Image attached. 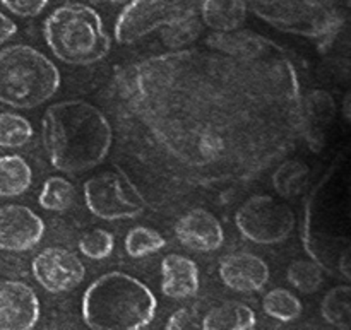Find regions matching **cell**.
<instances>
[{"mask_svg":"<svg viewBox=\"0 0 351 330\" xmlns=\"http://www.w3.org/2000/svg\"><path fill=\"white\" fill-rule=\"evenodd\" d=\"M130 112L204 180H243L293 149L305 134L300 82L283 48L247 53L177 50L119 75Z\"/></svg>","mask_w":351,"mask_h":330,"instance_id":"cell-1","label":"cell"},{"mask_svg":"<svg viewBox=\"0 0 351 330\" xmlns=\"http://www.w3.org/2000/svg\"><path fill=\"white\" fill-rule=\"evenodd\" d=\"M41 137L51 166L75 175L105 161L113 132L101 110L82 99H67L48 106L41 120Z\"/></svg>","mask_w":351,"mask_h":330,"instance_id":"cell-2","label":"cell"},{"mask_svg":"<svg viewBox=\"0 0 351 330\" xmlns=\"http://www.w3.org/2000/svg\"><path fill=\"white\" fill-rule=\"evenodd\" d=\"M305 246L322 269L336 253L351 246V147L336 160L312 195Z\"/></svg>","mask_w":351,"mask_h":330,"instance_id":"cell-3","label":"cell"},{"mask_svg":"<svg viewBox=\"0 0 351 330\" xmlns=\"http://www.w3.org/2000/svg\"><path fill=\"white\" fill-rule=\"evenodd\" d=\"M156 310L153 291L120 270L93 281L81 303L82 320L91 330H143L154 320Z\"/></svg>","mask_w":351,"mask_h":330,"instance_id":"cell-4","label":"cell"},{"mask_svg":"<svg viewBox=\"0 0 351 330\" xmlns=\"http://www.w3.org/2000/svg\"><path fill=\"white\" fill-rule=\"evenodd\" d=\"M51 53L67 65H93L110 53L112 40L99 14L86 3H64L43 24Z\"/></svg>","mask_w":351,"mask_h":330,"instance_id":"cell-5","label":"cell"},{"mask_svg":"<svg viewBox=\"0 0 351 330\" xmlns=\"http://www.w3.org/2000/svg\"><path fill=\"white\" fill-rule=\"evenodd\" d=\"M57 65L27 45H10L0 50V103L17 110H31L53 98L60 88Z\"/></svg>","mask_w":351,"mask_h":330,"instance_id":"cell-6","label":"cell"},{"mask_svg":"<svg viewBox=\"0 0 351 330\" xmlns=\"http://www.w3.org/2000/svg\"><path fill=\"white\" fill-rule=\"evenodd\" d=\"M257 17L285 33L331 43L351 14V0H247Z\"/></svg>","mask_w":351,"mask_h":330,"instance_id":"cell-7","label":"cell"},{"mask_svg":"<svg viewBox=\"0 0 351 330\" xmlns=\"http://www.w3.org/2000/svg\"><path fill=\"white\" fill-rule=\"evenodd\" d=\"M201 5L202 0H132L117 17V43L132 45L160 27L197 17Z\"/></svg>","mask_w":351,"mask_h":330,"instance_id":"cell-8","label":"cell"},{"mask_svg":"<svg viewBox=\"0 0 351 330\" xmlns=\"http://www.w3.org/2000/svg\"><path fill=\"white\" fill-rule=\"evenodd\" d=\"M240 235L257 245H280L290 238L297 219L285 202L269 195H254L247 199L235 214Z\"/></svg>","mask_w":351,"mask_h":330,"instance_id":"cell-9","label":"cell"},{"mask_svg":"<svg viewBox=\"0 0 351 330\" xmlns=\"http://www.w3.org/2000/svg\"><path fill=\"white\" fill-rule=\"evenodd\" d=\"M84 202L103 221L139 218L147 209L146 199L123 173H101L86 180Z\"/></svg>","mask_w":351,"mask_h":330,"instance_id":"cell-10","label":"cell"},{"mask_svg":"<svg viewBox=\"0 0 351 330\" xmlns=\"http://www.w3.org/2000/svg\"><path fill=\"white\" fill-rule=\"evenodd\" d=\"M36 283L53 294L75 290L84 281L86 267L75 253L60 246H50L38 253L31 262Z\"/></svg>","mask_w":351,"mask_h":330,"instance_id":"cell-11","label":"cell"},{"mask_svg":"<svg viewBox=\"0 0 351 330\" xmlns=\"http://www.w3.org/2000/svg\"><path fill=\"white\" fill-rule=\"evenodd\" d=\"M45 223L26 205L9 204L0 207V250L27 252L41 242Z\"/></svg>","mask_w":351,"mask_h":330,"instance_id":"cell-12","label":"cell"},{"mask_svg":"<svg viewBox=\"0 0 351 330\" xmlns=\"http://www.w3.org/2000/svg\"><path fill=\"white\" fill-rule=\"evenodd\" d=\"M40 312L33 288L21 281H0V330H33Z\"/></svg>","mask_w":351,"mask_h":330,"instance_id":"cell-13","label":"cell"},{"mask_svg":"<svg viewBox=\"0 0 351 330\" xmlns=\"http://www.w3.org/2000/svg\"><path fill=\"white\" fill-rule=\"evenodd\" d=\"M173 229L178 242L194 252H215L225 242L221 223L213 212L201 207L185 212Z\"/></svg>","mask_w":351,"mask_h":330,"instance_id":"cell-14","label":"cell"},{"mask_svg":"<svg viewBox=\"0 0 351 330\" xmlns=\"http://www.w3.org/2000/svg\"><path fill=\"white\" fill-rule=\"evenodd\" d=\"M219 279L237 293H257L269 281V266L256 253H230L219 264Z\"/></svg>","mask_w":351,"mask_h":330,"instance_id":"cell-15","label":"cell"},{"mask_svg":"<svg viewBox=\"0 0 351 330\" xmlns=\"http://www.w3.org/2000/svg\"><path fill=\"white\" fill-rule=\"evenodd\" d=\"M199 267L192 259L170 253L161 262V293L171 300H189L199 291Z\"/></svg>","mask_w":351,"mask_h":330,"instance_id":"cell-16","label":"cell"},{"mask_svg":"<svg viewBox=\"0 0 351 330\" xmlns=\"http://www.w3.org/2000/svg\"><path fill=\"white\" fill-rule=\"evenodd\" d=\"M247 0H202L199 14L209 29L215 33H233L247 19Z\"/></svg>","mask_w":351,"mask_h":330,"instance_id":"cell-17","label":"cell"},{"mask_svg":"<svg viewBox=\"0 0 351 330\" xmlns=\"http://www.w3.org/2000/svg\"><path fill=\"white\" fill-rule=\"evenodd\" d=\"M257 318L250 307L240 301H225L213 307L202 318V330H256Z\"/></svg>","mask_w":351,"mask_h":330,"instance_id":"cell-18","label":"cell"},{"mask_svg":"<svg viewBox=\"0 0 351 330\" xmlns=\"http://www.w3.org/2000/svg\"><path fill=\"white\" fill-rule=\"evenodd\" d=\"M33 170L24 157L17 154L0 156V197H19L29 190Z\"/></svg>","mask_w":351,"mask_h":330,"instance_id":"cell-19","label":"cell"},{"mask_svg":"<svg viewBox=\"0 0 351 330\" xmlns=\"http://www.w3.org/2000/svg\"><path fill=\"white\" fill-rule=\"evenodd\" d=\"M305 110V134L312 139L324 136V130L331 125L336 113L335 99L326 91H312L304 101Z\"/></svg>","mask_w":351,"mask_h":330,"instance_id":"cell-20","label":"cell"},{"mask_svg":"<svg viewBox=\"0 0 351 330\" xmlns=\"http://www.w3.org/2000/svg\"><path fill=\"white\" fill-rule=\"evenodd\" d=\"M321 315L336 330H351V286L341 284L326 293Z\"/></svg>","mask_w":351,"mask_h":330,"instance_id":"cell-21","label":"cell"},{"mask_svg":"<svg viewBox=\"0 0 351 330\" xmlns=\"http://www.w3.org/2000/svg\"><path fill=\"white\" fill-rule=\"evenodd\" d=\"M308 175L311 170L305 163L297 160H290L281 163L276 168L273 175V185L274 190L281 195V197H297L302 190L305 188L308 181Z\"/></svg>","mask_w":351,"mask_h":330,"instance_id":"cell-22","label":"cell"},{"mask_svg":"<svg viewBox=\"0 0 351 330\" xmlns=\"http://www.w3.org/2000/svg\"><path fill=\"white\" fill-rule=\"evenodd\" d=\"M263 310L267 317L280 322H293L304 312L300 298L285 288H274L263 298Z\"/></svg>","mask_w":351,"mask_h":330,"instance_id":"cell-23","label":"cell"},{"mask_svg":"<svg viewBox=\"0 0 351 330\" xmlns=\"http://www.w3.org/2000/svg\"><path fill=\"white\" fill-rule=\"evenodd\" d=\"M75 187L64 177H50L43 183L40 195H38V204L45 211L64 212L72 207L75 202Z\"/></svg>","mask_w":351,"mask_h":330,"instance_id":"cell-24","label":"cell"},{"mask_svg":"<svg viewBox=\"0 0 351 330\" xmlns=\"http://www.w3.org/2000/svg\"><path fill=\"white\" fill-rule=\"evenodd\" d=\"M33 125L17 113H0V147L19 149L33 139Z\"/></svg>","mask_w":351,"mask_h":330,"instance_id":"cell-25","label":"cell"},{"mask_svg":"<svg viewBox=\"0 0 351 330\" xmlns=\"http://www.w3.org/2000/svg\"><path fill=\"white\" fill-rule=\"evenodd\" d=\"M165 245H167V242H165L163 235L156 229L147 228V226L132 228L127 233L125 242H123L127 255L132 257V259H144V257L153 255V253L163 250Z\"/></svg>","mask_w":351,"mask_h":330,"instance_id":"cell-26","label":"cell"},{"mask_svg":"<svg viewBox=\"0 0 351 330\" xmlns=\"http://www.w3.org/2000/svg\"><path fill=\"white\" fill-rule=\"evenodd\" d=\"M287 279L300 293L312 294L324 283V269L315 260H295L288 267Z\"/></svg>","mask_w":351,"mask_h":330,"instance_id":"cell-27","label":"cell"},{"mask_svg":"<svg viewBox=\"0 0 351 330\" xmlns=\"http://www.w3.org/2000/svg\"><path fill=\"white\" fill-rule=\"evenodd\" d=\"M115 249V236L103 228L84 233L79 240V252L91 260H105Z\"/></svg>","mask_w":351,"mask_h":330,"instance_id":"cell-28","label":"cell"},{"mask_svg":"<svg viewBox=\"0 0 351 330\" xmlns=\"http://www.w3.org/2000/svg\"><path fill=\"white\" fill-rule=\"evenodd\" d=\"M201 21L197 17H192V19L182 21V23L173 24V26L165 27L163 31V41L167 47L170 48H178L184 47V45L192 43L195 38L201 34Z\"/></svg>","mask_w":351,"mask_h":330,"instance_id":"cell-29","label":"cell"},{"mask_svg":"<svg viewBox=\"0 0 351 330\" xmlns=\"http://www.w3.org/2000/svg\"><path fill=\"white\" fill-rule=\"evenodd\" d=\"M7 10L19 17H36L48 5V0H0Z\"/></svg>","mask_w":351,"mask_h":330,"instance_id":"cell-30","label":"cell"},{"mask_svg":"<svg viewBox=\"0 0 351 330\" xmlns=\"http://www.w3.org/2000/svg\"><path fill=\"white\" fill-rule=\"evenodd\" d=\"M16 33H17V24L14 23L10 17H7L5 14L0 12V45L9 41Z\"/></svg>","mask_w":351,"mask_h":330,"instance_id":"cell-31","label":"cell"},{"mask_svg":"<svg viewBox=\"0 0 351 330\" xmlns=\"http://www.w3.org/2000/svg\"><path fill=\"white\" fill-rule=\"evenodd\" d=\"M187 318H189L187 310H178L177 314L171 315V318L168 320L167 330H184V325L185 322H187Z\"/></svg>","mask_w":351,"mask_h":330,"instance_id":"cell-32","label":"cell"},{"mask_svg":"<svg viewBox=\"0 0 351 330\" xmlns=\"http://www.w3.org/2000/svg\"><path fill=\"white\" fill-rule=\"evenodd\" d=\"M343 115L351 123V92H348L345 99H343Z\"/></svg>","mask_w":351,"mask_h":330,"instance_id":"cell-33","label":"cell"},{"mask_svg":"<svg viewBox=\"0 0 351 330\" xmlns=\"http://www.w3.org/2000/svg\"><path fill=\"white\" fill-rule=\"evenodd\" d=\"M103 2H108V3H123L127 0H103Z\"/></svg>","mask_w":351,"mask_h":330,"instance_id":"cell-34","label":"cell"}]
</instances>
